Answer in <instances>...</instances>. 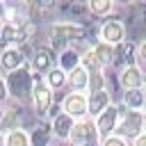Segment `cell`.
Instances as JSON below:
<instances>
[{
  "mask_svg": "<svg viewBox=\"0 0 146 146\" xmlns=\"http://www.w3.org/2000/svg\"><path fill=\"white\" fill-rule=\"evenodd\" d=\"M5 84H7V94H9V98H16V100H25V98H30V91H32V84H34L30 66H21V68L7 73Z\"/></svg>",
  "mask_w": 146,
  "mask_h": 146,
  "instance_id": "6da1fadb",
  "label": "cell"
},
{
  "mask_svg": "<svg viewBox=\"0 0 146 146\" xmlns=\"http://www.w3.org/2000/svg\"><path fill=\"white\" fill-rule=\"evenodd\" d=\"M32 80H34L32 91H30V100H32V114H34V116L46 119V114H48V110H50V105H52V91H50V89L43 84V80H41L39 75H34V73H32Z\"/></svg>",
  "mask_w": 146,
  "mask_h": 146,
  "instance_id": "7a4b0ae2",
  "label": "cell"
},
{
  "mask_svg": "<svg viewBox=\"0 0 146 146\" xmlns=\"http://www.w3.org/2000/svg\"><path fill=\"white\" fill-rule=\"evenodd\" d=\"M50 36H59L71 46V43L87 39V25L80 23V21H57L50 27Z\"/></svg>",
  "mask_w": 146,
  "mask_h": 146,
  "instance_id": "3957f363",
  "label": "cell"
},
{
  "mask_svg": "<svg viewBox=\"0 0 146 146\" xmlns=\"http://www.w3.org/2000/svg\"><path fill=\"white\" fill-rule=\"evenodd\" d=\"M96 137V128H94V119L84 116V119H78L73 121V128L68 132V144L71 146H89Z\"/></svg>",
  "mask_w": 146,
  "mask_h": 146,
  "instance_id": "277c9868",
  "label": "cell"
},
{
  "mask_svg": "<svg viewBox=\"0 0 146 146\" xmlns=\"http://www.w3.org/2000/svg\"><path fill=\"white\" fill-rule=\"evenodd\" d=\"M32 64H30V71L34 73V75H46L50 68H55V59H57V55L48 48V46H36V48H32Z\"/></svg>",
  "mask_w": 146,
  "mask_h": 146,
  "instance_id": "5b68a950",
  "label": "cell"
},
{
  "mask_svg": "<svg viewBox=\"0 0 146 146\" xmlns=\"http://www.w3.org/2000/svg\"><path fill=\"white\" fill-rule=\"evenodd\" d=\"M116 125H119L116 105H107V107H105V110H103V112L94 119V128H96V137H98V141H103L105 137L114 135Z\"/></svg>",
  "mask_w": 146,
  "mask_h": 146,
  "instance_id": "8992f818",
  "label": "cell"
},
{
  "mask_svg": "<svg viewBox=\"0 0 146 146\" xmlns=\"http://www.w3.org/2000/svg\"><path fill=\"white\" fill-rule=\"evenodd\" d=\"M141 132H144V112H130V110L114 130V135H119L123 139H135Z\"/></svg>",
  "mask_w": 146,
  "mask_h": 146,
  "instance_id": "52a82bcc",
  "label": "cell"
},
{
  "mask_svg": "<svg viewBox=\"0 0 146 146\" xmlns=\"http://www.w3.org/2000/svg\"><path fill=\"white\" fill-rule=\"evenodd\" d=\"M59 107H62V112H64L66 116H71L73 121L84 119V116H87V96H84V94H78V91H71V94L64 96V100H62Z\"/></svg>",
  "mask_w": 146,
  "mask_h": 146,
  "instance_id": "ba28073f",
  "label": "cell"
},
{
  "mask_svg": "<svg viewBox=\"0 0 146 146\" xmlns=\"http://www.w3.org/2000/svg\"><path fill=\"white\" fill-rule=\"evenodd\" d=\"M103 43L107 46H121L125 41V25L119 21V18H110L100 25V39Z\"/></svg>",
  "mask_w": 146,
  "mask_h": 146,
  "instance_id": "9c48e42d",
  "label": "cell"
},
{
  "mask_svg": "<svg viewBox=\"0 0 146 146\" xmlns=\"http://www.w3.org/2000/svg\"><path fill=\"white\" fill-rule=\"evenodd\" d=\"M119 84L123 87V91L130 89H144V71L135 64H125L119 71Z\"/></svg>",
  "mask_w": 146,
  "mask_h": 146,
  "instance_id": "30bf717a",
  "label": "cell"
},
{
  "mask_svg": "<svg viewBox=\"0 0 146 146\" xmlns=\"http://www.w3.org/2000/svg\"><path fill=\"white\" fill-rule=\"evenodd\" d=\"M21 66H25V57H23L21 48L7 46V48L0 50V68H2L5 73H11V71H16V68H21Z\"/></svg>",
  "mask_w": 146,
  "mask_h": 146,
  "instance_id": "8fae6325",
  "label": "cell"
},
{
  "mask_svg": "<svg viewBox=\"0 0 146 146\" xmlns=\"http://www.w3.org/2000/svg\"><path fill=\"white\" fill-rule=\"evenodd\" d=\"M107 105H112V96L107 89L96 91V94H87V116L89 119H96Z\"/></svg>",
  "mask_w": 146,
  "mask_h": 146,
  "instance_id": "7c38bea8",
  "label": "cell"
},
{
  "mask_svg": "<svg viewBox=\"0 0 146 146\" xmlns=\"http://www.w3.org/2000/svg\"><path fill=\"white\" fill-rule=\"evenodd\" d=\"M87 80H89V71H87L84 66H80V64H78L73 71L66 73V87H68L71 91L82 94V91L87 89Z\"/></svg>",
  "mask_w": 146,
  "mask_h": 146,
  "instance_id": "4fadbf2b",
  "label": "cell"
},
{
  "mask_svg": "<svg viewBox=\"0 0 146 146\" xmlns=\"http://www.w3.org/2000/svg\"><path fill=\"white\" fill-rule=\"evenodd\" d=\"M71 128H73V119L66 116L64 112H59V114L50 121V132H52L59 141H68V132H71Z\"/></svg>",
  "mask_w": 146,
  "mask_h": 146,
  "instance_id": "5bb4252c",
  "label": "cell"
},
{
  "mask_svg": "<svg viewBox=\"0 0 146 146\" xmlns=\"http://www.w3.org/2000/svg\"><path fill=\"white\" fill-rule=\"evenodd\" d=\"M57 59H59V66H57V68H62L64 73L73 71V68L80 64V50H78V46H75V43H73V46H68L64 52H59V55H57Z\"/></svg>",
  "mask_w": 146,
  "mask_h": 146,
  "instance_id": "9a60e30c",
  "label": "cell"
},
{
  "mask_svg": "<svg viewBox=\"0 0 146 146\" xmlns=\"http://www.w3.org/2000/svg\"><path fill=\"white\" fill-rule=\"evenodd\" d=\"M89 48H91L94 57L98 59L100 68L112 66V62H114V46H107V43H103V41H96V43H94V46H89Z\"/></svg>",
  "mask_w": 146,
  "mask_h": 146,
  "instance_id": "2e32d148",
  "label": "cell"
},
{
  "mask_svg": "<svg viewBox=\"0 0 146 146\" xmlns=\"http://www.w3.org/2000/svg\"><path fill=\"white\" fill-rule=\"evenodd\" d=\"M121 103H123L125 110H130V112H141V107H144V103H146L144 89H130V91H123Z\"/></svg>",
  "mask_w": 146,
  "mask_h": 146,
  "instance_id": "e0dca14e",
  "label": "cell"
},
{
  "mask_svg": "<svg viewBox=\"0 0 146 146\" xmlns=\"http://www.w3.org/2000/svg\"><path fill=\"white\" fill-rule=\"evenodd\" d=\"M21 121V110L16 107H5L2 116H0V135H7L9 130H16Z\"/></svg>",
  "mask_w": 146,
  "mask_h": 146,
  "instance_id": "ac0fdd59",
  "label": "cell"
},
{
  "mask_svg": "<svg viewBox=\"0 0 146 146\" xmlns=\"http://www.w3.org/2000/svg\"><path fill=\"white\" fill-rule=\"evenodd\" d=\"M41 80H43V84H46L50 91H59V89H64V87H66V73H64L62 68H57V66H55V68H50Z\"/></svg>",
  "mask_w": 146,
  "mask_h": 146,
  "instance_id": "d6986e66",
  "label": "cell"
},
{
  "mask_svg": "<svg viewBox=\"0 0 146 146\" xmlns=\"http://www.w3.org/2000/svg\"><path fill=\"white\" fill-rule=\"evenodd\" d=\"M84 7H87V11H89L91 16H96V18L110 16V14L116 9V5H114L112 0H89Z\"/></svg>",
  "mask_w": 146,
  "mask_h": 146,
  "instance_id": "ffe728a7",
  "label": "cell"
},
{
  "mask_svg": "<svg viewBox=\"0 0 146 146\" xmlns=\"http://www.w3.org/2000/svg\"><path fill=\"white\" fill-rule=\"evenodd\" d=\"M50 137H52L50 123H39L30 135V146H50Z\"/></svg>",
  "mask_w": 146,
  "mask_h": 146,
  "instance_id": "44dd1931",
  "label": "cell"
},
{
  "mask_svg": "<svg viewBox=\"0 0 146 146\" xmlns=\"http://www.w3.org/2000/svg\"><path fill=\"white\" fill-rule=\"evenodd\" d=\"M2 146H30V135H27L23 128L9 130V132L2 137Z\"/></svg>",
  "mask_w": 146,
  "mask_h": 146,
  "instance_id": "7402d4cb",
  "label": "cell"
},
{
  "mask_svg": "<svg viewBox=\"0 0 146 146\" xmlns=\"http://www.w3.org/2000/svg\"><path fill=\"white\" fill-rule=\"evenodd\" d=\"M87 89H89V94L103 91L105 89V73L103 71H91L89 73V80H87Z\"/></svg>",
  "mask_w": 146,
  "mask_h": 146,
  "instance_id": "603a6c76",
  "label": "cell"
},
{
  "mask_svg": "<svg viewBox=\"0 0 146 146\" xmlns=\"http://www.w3.org/2000/svg\"><path fill=\"white\" fill-rule=\"evenodd\" d=\"M100 146H128V141L123 137H119V135H110V137H105L100 141Z\"/></svg>",
  "mask_w": 146,
  "mask_h": 146,
  "instance_id": "cb8c5ba5",
  "label": "cell"
},
{
  "mask_svg": "<svg viewBox=\"0 0 146 146\" xmlns=\"http://www.w3.org/2000/svg\"><path fill=\"white\" fill-rule=\"evenodd\" d=\"M9 100V94H7V84H5V80L0 78V105H5Z\"/></svg>",
  "mask_w": 146,
  "mask_h": 146,
  "instance_id": "d4e9b609",
  "label": "cell"
},
{
  "mask_svg": "<svg viewBox=\"0 0 146 146\" xmlns=\"http://www.w3.org/2000/svg\"><path fill=\"white\" fill-rule=\"evenodd\" d=\"M59 112H62V107H59L57 103H52V105H50V110H48V114H46V119H48V121H52Z\"/></svg>",
  "mask_w": 146,
  "mask_h": 146,
  "instance_id": "484cf974",
  "label": "cell"
},
{
  "mask_svg": "<svg viewBox=\"0 0 146 146\" xmlns=\"http://www.w3.org/2000/svg\"><path fill=\"white\" fill-rule=\"evenodd\" d=\"M132 146H146V135H144V132L137 135V137L132 139Z\"/></svg>",
  "mask_w": 146,
  "mask_h": 146,
  "instance_id": "4316f807",
  "label": "cell"
},
{
  "mask_svg": "<svg viewBox=\"0 0 146 146\" xmlns=\"http://www.w3.org/2000/svg\"><path fill=\"white\" fill-rule=\"evenodd\" d=\"M5 11H7V5H5V2L0 0V25L5 23Z\"/></svg>",
  "mask_w": 146,
  "mask_h": 146,
  "instance_id": "83f0119b",
  "label": "cell"
},
{
  "mask_svg": "<svg viewBox=\"0 0 146 146\" xmlns=\"http://www.w3.org/2000/svg\"><path fill=\"white\" fill-rule=\"evenodd\" d=\"M2 112H5V110H2V105H0V116H2Z\"/></svg>",
  "mask_w": 146,
  "mask_h": 146,
  "instance_id": "f1b7e54d",
  "label": "cell"
}]
</instances>
